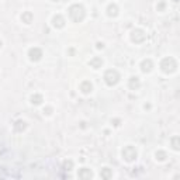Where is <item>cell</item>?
Instances as JSON below:
<instances>
[{
	"label": "cell",
	"mask_w": 180,
	"mask_h": 180,
	"mask_svg": "<svg viewBox=\"0 0 180 180\" xmlns=\"http://www.w3.org/2000/svg\"><path fill=\"white\" fill-rule=\"evenodd\" d=\"M165 7H166V4L162 2V3H159V4L156 6V10L158 11H163V10H165Z\"/></svg>",
	"instance_id": "cell-22"
},
{
	"label": "cell",
	"mask_w": 180,
	"mask_h": 180,
	"mask_svg": "<svg viewBox=\"0 0 180 180\" xmlns=\"http://www.w3.org/2000/svg\"><path fill=\"white\" fill-rule=\"evenodd\" d=\"M166 158H168V153H166L165 151H156L155 152V159H156L158 162H165Z\"/></svg>",
	"instance_id": "cell-17"
},
{
	"label": "cell",
	"mask_w": 180,
	"mask_h": 180,
	"mask_svg": "<svg viewBox=\"0 0 180 180\" xmlns=\"http://www.w3.org/2000/svg\"><path fill=\"white\" fill-rule=\"evenodd\" d=\"M151 107H152V106H151L149 103H148V104H146V103L143 104V108H145V110H151Z\"/></svg>",
	"instance_id": "cell-25"
},
{
	"label": "cell",
	"mask_w": 180,
	"mask_h": 180,
	"mask_svg": "<svg viewBox=\"0 0 180 180\" xmlns=\"http://www.w3.org/2000/svg\"><path fill=\"white\" fill-rule=\"evenodd\" d=\"M120 79H121V75L117 69H108L104 73V82H106V84L110 87L115 86V84L120 82Z\"/></svg>",
	"instance_id": "cell-3"
},
{
	"label": "cell",
	"mask_w": 180,
	"mask_h": 180,
	"mask_svg": "<svg viewBox=\"0 0 180 180\" xmlns=\"http://www.w3.org/2000/svg\"><path fill=\"white\" fill-rule=\"evenodd\" d=\"M52 112H53V108L52 107H44V108H42V114L44 115H52Z\"/></svg>",
	"instance_id": "cell-21"
},
{
	"label": "cell",
	"mask_w": 180,
	"mask_h": 180,
	"mask_svg": "<svg viewBox=\"0 0 180 180\" xmlns=\"http://www.w3.org/2000/svg\"><path fill=\"white\" fill-rule=\"evenodd\" d=\"M121 156H122V159L125 160L127 163L134 162V160H137V156H138L137 148H135V146H132V145L124 146L122 151H121Z\"/></svg>",
	"instance_id": "cell-4"
},
{
	"label": "cell",
	"mask_w": 180,
	"mask_h": 180,
	"mask_svg": "<svg viewBox=\"0 0 180 180\" xmlns=\"http://www.w3.org/2000/svg\"><path fill=\"white\" fill-rule=\"evenodd\" d=\"M159 68L165 75H170V73H174L177 70V61L172 56H166L160 61Z\"/></svg>",
	"instance_id": "cell-2"
},
{
	"label": "cell",
	"mask_w": 180,
	"mask_h": 180,
	"mask_svg": "<svg viewBox=\"0 0 180 180\" xmlns=\"http://www.w3.org/2000/svg\"><path fill=\"white\" fill-rule=\"evenodd\" d=\"M2 45H3V42H2V41H0V48H2Z\"/></svg>",
	"instance_id": "cell-26"
},
{
	"label": "cell",
	"mask_w": 180,
	"mask_h": 180,
	"mask_svg": "<svg viewBox=\"0 0 180 180\" xmlns=\"http://www.w3.org/2000/svg\"><path fill=\"white\" fill-rule=\"evenodd\" d=\"M103 63H104V61H103V58H100V56H94V58H92L89 61V65L93 68V69H100V68L103 66Z\"/></svg>",
	"instance_id": "cell-13"
},
{
	"label": "cell",
	"mask_w": 180,
	"mask_h": 180,
	"mask_svg": "<svg viewBox=\"0 0 180 180\" xmlns=\"http://www.w3.org/2000/svg\"><path fill=\"white\" fill-rule=\"evenodd\" d=\"M139 68H141V70H142L143 73L152 72V69H153V61H152V59H149V58L143 59V61L139 63Z\"/></svg>",
	"instance_id": "cell-7"
},
{
	"label": "cell",
	"mask_w": 180,
	"mask_h": 180,
	"mask_svg": "<svg viewBox=\"0 0 180 180\" xmlns=\"http://www.w3.org/2000/svg\"><path fill=\"white\" fill-rule=\"evenodd\" d=\"M65 24H66V20H65V17L62 14H55L52 17V25L55 28H63Z\"/></svg>",
	"instance_id": "cell-8"
},
{
	"label": "cell",
	"mask_w": 180,
	"mask_h": 180,
	"mask_svg": "<svg viewBox=\"0 0 180 180\" xmlns=\"http://www.w3.org/2000/svg\"><path fill=\"white\" fill-rule=\"evenodd\" d=\"M13 128H14V131H17V132H22L27 128V122H25L24 120H17L16 122H14Z\"/></svg>",
	"instance_id": "cell-15"
},
{
	"label": "cell",
	"mask_w": 180,
	"mask_h": 180,
	"mask_svg": "<svg viewBox=\"0 0 180 180\" xmlns=\"http://www.w3.org/2000/svg\"><path fill=\"white\" fill-rule=\"evenodd\" d=\"M68 17L73 22H82L84 20V17H86V10H84V7L82 4L75 3V4H72L68 8Z\"/></svg>",
	"instance_id": "cell-1"
},
{
	"label": "cell",
	"mask_w": 180,
	"mask_h": 180,
	"mask_svg": "<svg viewBox=\"0 0 180 180\" xmlns=\"http://www.w3.org/2000/svg\"><path fill=\"white\" fill-rule=\"evenodd\" d=\"M30 103L32 104V106H41V104L44 103V96L39 94V93H34L30 97Z\"/></svg>",
	"instance_id": "cell-12"
},
{
	"label": "cell",
	"mask_w": 180,
	"mask_h": 180,
	"mask_svg": "<svg viewBox=\"0 0 180 180\" xmlns=\"http://www.w3.org/2000/svg\"><path fill=\"white\" fill-rule=\"evenodd\" d=\"M52 2H59V0H52Z\"/></svg>",
	"instance_id": "cell-27"
},
{
	"label": "cell",
	"mask_w": 180,
	"mask_h": 180,
	"mask_svg": "<svg viewBox=\"0 0 180 180\" xmlns=\"http://www.w3.org/2000/svg\"><path fill=\"white\" fill-rule=\"evenodd\" d=\"M63 169L65 170H72L73 169V160H65L63 162Z\"/></svg>",
	"instance_id": "cell-20"
},
{
	"label": "cell",
	"mask_w": 180,
	"mask_h": 180,
	"mask_svg": "<svg viewBox=\"0 0 180 180\" xmlns=\"http://www.w3.org/2000/svg\"><path fill=\"white\" fill-rule=\"evenodd\" d=\"M120 122H121L120 120H114V121L111 120V124H112V125H114V127H118V125H120Z\"/></svg>",
	"instance_id": "cell-24"
},
{
	"label": "cell",
	"mask_w": 180,
	"mask_h": 180,
	"mask_svg": "<svg viewBox=\"0 0 180 180\" xmlns=\"http://www.w3.org/2000/svg\"><path fill=\"white\" fill-rule=\"evenodd\" d=\"M42 56H44V52H42V49L38 47H32V48H30V51H28V58H30L31 62L41 61Z\"/></svg>",
	"instance_id": "cell-6"
},
{
	"label": "cell",
	"mask_w": 180,
	"mask_h": 180,
	"mask_svg": "<svg viewBox=\"0 0 180 180\" xmlns=\"http://www.w3.org/2000/svg\"><path fill=\"white\" fill-rule=\"evenodd\" d=\"M141 87V80L138 76H131L128 79V89L129 90H138Z\"/></svg>",
	"instance_id": "cell-10"
},
{
	"label": "cell",
	"mask_w": 180,
	"mask_h": 180,
	"mask_svg": "<svg viewBox=\"0 0 180 180\" xmlns=\"http://www.w3.org/2000/svg\"><path fill=\"white\" fill-rule=\"evenodd\" d=\"M100 176L103 177V179H110V177L112 176V173H111V170H110L108 168H103L101 172H100Z\"/></svg>",
	"instance_id": "cell-18"
},
{
	"label": "cell",
	"mask_w": 180,
	"mask_h": 180,
	"mask_svg": "<svg viewBox=\"0 0 180 180\" xmlns=\"http://www.w3.org/2000/svg\"><path fill=\"white\" fill-rule=\"evenodd\" d=\"M32 18H34V14L31 13V11H25V13L21 14V21L24 22V24H31Z\"/></svg>",
	"instance_id": "cell-16"
},
{
	"label": "cell",
	"mask_w": 180,
	"mask_h": 180,
	"mask_svg": "<svg viewBox=\"0 0 180 180\" xmlns=\"http://www.w3.org/2000/svg\"><path fill=\"white\" fill-rule=\"evenodd\" d=\"M146 39V32L141 28H135V30L131 31V41L134 44H142Z\"/></svg>",
	"instance_id": "cell-5"
},
{
	"label": "cell",
	"mask_w": 180,
	"mask_h": 180,
	"mask_svg": "<svg viewBox=\"0 0 180 180\" xmlns=\"http://www.w3.org/2000/svg\"><path fill=\"white\" fill-rule=\"evenodd\" d=\"M79 89H80V92L83 94H90L93 92V84L90 80H83L80 83V86H79Z\"/></svg>",
	"instance_id": "cell-9"
},
{
	"label": "cell",
	"mask_w": 180,
	"mask_h": 180,
	"mask_svg": "<svg viewBox=\"0 0 180 180\" xmlns=\"http://www.w3.org/2000/svg\"><path fill=\"white\" fill-rule=\"evenodd\" d=\"M96 48H97V49H103L104 44H103V42H97V44H96Z\"/></svg>",
	"instance_id": "cell-23"
},
{
	"label": "cell",
	"mask_w": 180,
	"mask_h": 180,
	"mask_svg": "<svg viewBox=\"0 0 180 180\" xmlns=\"http://www.w3.org/2000/svg\"><path fill=\"white\" fill-rule=\"evenodd\" d=\"M170 143H172V148L174 149V151H179L180 149V145H179V137L177 135H174L173 138L170 139Z\"/></svg>",
	"instance_id": "cell-19"
},
{
	"label": "cell",
	"mask_w": 180,
	"mask_h": 180,
	"mask_svg": "<svg viewBox=\"0 0 180 180\" xmlns=\"http://www.w3.org/2000/svg\"><path fill=\"white\" fill-rule=\"evenodd\" d=\"M107 16L108 17H117L118 16V6L115 4V3H110L108 6H107Z\"/></svg>",
	"instance_id": "cell-14"
},
{
	"label": "cell",
	"mask_w": 180,
	"mask_h": 180,
	"mask_svg": "<svg viewBox=\"0 0 180 180\" xmlns=\"http://www.w3.org/2000/svg\"><path fill=\"white\" fill-rule=\"evenodd\" d=\"M78 177L79 179H92L93 177V173H92V170L90 169H87V168H80L78 170Z\"/></svg>",
	"instance_id": "cell-11"
}]
</instances>
